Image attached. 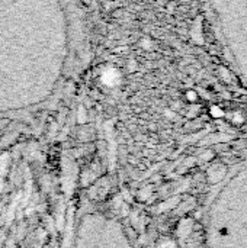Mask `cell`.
Returning <instances> with one entry per match:
<instances>
[{
    "instance_id": "cell-1",
    "label": "cell",
    "mask_w": 247,
    "mask_h": 248,
    "mask_svg": "<svg viewBox=\"0 0 247 248\" xmlns=\"http://www.w3.org/2000/svg\"><path fill=\"white\" fill-rule=\"evenodd\" d=\"M215 39L247 90V0H204Z\"/></svg>"
},
{
    "instance_id": "cell-2",
    "label": "cell",
    "mask_w": 247,
    "mask_h": 248,
    "mask_svg": "<svg viewBox=\"0 0 247 248\" xmlns=\"http://www.w3.org/2000/svg\"><path fill=\"white\" fill-rule=\"evenodd\" d=\"M224 174H226V166L223 164H213L208 170V179L211 183H217L223 180Z\"/></svg>"
},
{
    "instance_id": "cell-3",
    "label": "cell",
    "mask_w": 247,
    "mask_h": 248,
    "mask_svg": "<svg viewBox=\"0 0 247 248\" xmlns=\"http://www.w3.org/2000/svg\"><path fill=\"white\" fill-rule=\"evenodd\" d=\"M213 158H214V153L213 151H207L204 155H201V160H204V161H210Z\"/></svg>"
}]
</instances>
